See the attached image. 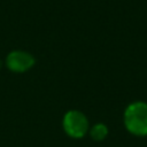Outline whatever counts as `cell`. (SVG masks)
<instances>
[{"label": "cell", "mask_w": 147, "mask_h": 147, "mask_svg": "<svg viewBox=\"0 0 147 147\" xmlns=\"http://www.w3.org/2000/svg\"><path fill=\"white\" fill-rule=\"evenodd\" d=\"M127 130L136 136L147 134V105L136 102L127 107L124 115Z\"/></svg>", "instance_id": "1"}, {"label": "cell", "mask_w": 147, "mask_h": 147, "mask_svg": "<svg viewBox=\"0 0 147 147\" xmlns=\"http://www.w3.org/2000/svg\"><path fill=\"white\" fill-rule=\"evenodd\" d=\"M63 126L67 133L74 138H80L85 134L87 131V119L86 117L76 110H71L65 114L64 121H63Z\"/></svg>", "instance_id": "2"}, {"label": "cell", "mask_w": 147, "mask_h": 147, "mask_svg": "<svg viewBox=\"0 0 147 147\" xmlns=\"http://www.w3.org/2000/svg\"><path fill=\"white\" fill-rule=\"evenodd\" d=\"M33 63H34V59L30 54L21 51L11 52L7 57L8 68L16 72H23L30 69L33 65Z\"/></svg>", "instance_id": "3"}, {"label": "cell", "mask_w": 147, "mask_h": 147, "mask_svg": "<svg viewBox=\"0 0 147 147\" xmlns=\"http://www.w3.org/2000/svg\"><path fill=\"white\" fill-rule=\"evenodd\" d=\"M107 127L103 124H96L95 126H93L91 134L95 140H102L107 136Z\"/></svg>", "instance_id": "4"}]
</instances>
